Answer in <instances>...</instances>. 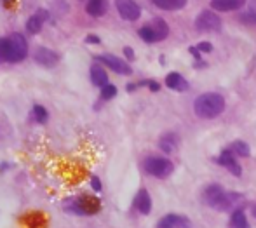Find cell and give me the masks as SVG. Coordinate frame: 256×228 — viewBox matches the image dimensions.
<instances>
[{
    "instance_id": "cell-1",
    "label": "cell",
    "mask_w": 256,
    "mask_h": 228,
    "mask_svg": "<svg viewBox=\"0 0 256 228\" xmlns=\"http://www.w3.org/2000/svg\"><path fill=\"white\" fill-rule=\"evenodd\" d=\"M28 56V42L21 34L0 38V63H19Z\"/></svg>"
},
{
    "instance_id": "cell-2",
    "label": "cell",
    "mask_w": 256,
    "mask_h": 228,
    "mask_svg": "<svg viewBox=\"0 0 256 228\" xmlns=\"http://www.w3.org/2000/svg\"><path fill=\"white\" fill-rule=\"evenodd\" d=\"M242 200V195L237 192H227L219 185H209L204 190V202L216 211H228Z\"/></svg>"
},
{
    "instance_id": "cell-3",
    "label": "cell",
    "mask_w": 256,
    "mask_h": 228,
    "mask_svg": "<svg viewBox=\"0 0 256 228\" xmlns=\"http://www.w3.org/2000/svg\"><path fill=\"white\" fill-rule=\"evenodd\" d=\"M225 110V98L218 92H204L194 101V112L201 119H216Z\"/></svg>"
},
{
    "instance_id": "cell-4",
    "label": "cell",
    "mask_w": 256,
    "mask_h": 228,
    "mask_svg": "<svg viewBox=\"0 0 256 228\" xmlns=\"http://www.w3.org/2000/svg\"><path fill=\"white\" fill-rule=\"evenodd\" d=\"M63 209L75 216H92L101 211V202L94 195H79L65 200Z\"/></svg>"
},
{
    "instance_id": "cell-5",
    "label": "cell",
    "mask_w": 256,
    "mask_h": 228,
    "mask_svg": "<svg viewBox=\"0 0 256 228\" xmlns=\"http://www.w3.org/2000/svg\"><path fill=\"white\" fill-rule=\"evenodd\" d=\"M143 169L146 175L153 176V178L164 179L173 173L174 166H173V162L167 160V158H164V157H148V158H145Z\"/></svg>"
},
{
    "instance_id": "cell-6",
    "label": "cell",
    "mask_w": 256,
    "mask_h": 228,
    "mask_svg": "<svg viewBox=\"0 0 256 228\" xmlns=\"http://www.w3.org/2000/svg\"><path fill=\"white\" fill-rule=\"evenodd\" d=\"M195 28L199 32H218L221 28V19L215 11H204L195 19Z\"/></svg>"
},
{
    "instance_id": "cell-7",
    "label": "cell",
    "mask_w": 256,
    "mask_h": 228,
    "mask_svg": "<svg viewBox=\"0 0 256 228\" xmlns=\"http://www.w3.org/2000/svg\"><path fill=\"white\" fill-rule=\"evenodd\" d=\"M96 61L103 63L105 67H108L110 70H113L119 75H131V71H132L131 67H129L124 59L117 58V56H113V54H101V56L96 58Z\"/></svg>"
},
{
    "instance_id": "cell-8",
    "label": "cell",
    "mask_w": 256,
    "mask_h": 228,
    "mask_svg": "<svg viewBox=\"0 0 256 228\" xmlns=\"http://www.w3.org/2000/svg\"><path fill=\"white\" fill-rule=\"evenodd\" d=\"M115 7L120 18L126 21H136L141 16V9L134 0H115Z\"/></svg>"
},
{
    "instance_id": "cell-9",
    "label": "cell",
    "mask_w": 256,
    "mask_h": 228,
    "mask_svg": "<svg viewBox=\"0 0 256 228\" xmlns=\"http://www.w3.org/2000/svg\"><path fill=\"white\" fill-rule=\"evenodd\" d=\"M218 164L230 171L234 176L242 175V167H240V164L237 162V155L234 154L230 148H225L223 152H221V155L218 157Z\"/></svg>"
},
{
    "instance_id": "cell-10",
    "label": "cell",
    "mask_w": 256,
    "mask_h": 228,
    "mask_svg": "<svg viewBox=\"0 0 256 228\" xmlns=\"http://www.w3.org/2000/svg\"><path fill=\"white\" fill-rule=\"evenodd\" d=\"M33 59H35V63L42 65V67L51 68L54 67V65H58L59 54L56 53V51L47 49V47H38V49L35 51V54H33Z\"/></svg>"
},
{
    "instance_id": "cell-11",
    "label": "cell",
    "mask_w": 256,
    "mask_h": 228,
    "mask_svg": "<svg viewBox=\"0 0 256 228\" xmlns=\"http://www.w3.org/2000/svg\"><path fill=\"white\" fill-rule=\"evenodd\" d=\"M157 228H190V221L185 216L165 214L159 220Z\"/></svg>"
},
{
    "instance_id": "cell-12",
    "label": "cell",
    "mask_w": 256,
    "mask_h": 228,
    "mask_svg": "<svg viewBox=\"0 0 256 228\" xmlns=\"http://www.w3.org/2000/svg\"><path fill=\"white\" fill-rule=\"evenodd\" d=\"M47 19H49V13H47L46 9H38L37 13L33 14V16H30L28 21H26V32L28 34H38Z\"/></svg>"
},
{
    "instance_id": "cell-13",
    "label": "cell",
    "mask_w": 256,
    "mask_h": 228,
    "mask_svg": "<svg viewBox=\"0 0 256 228\" xmlns=\"http://www.w3.org/2000/svg\"><path fill=\"white\" fill-rule=\"evenodd\" d=\"M244 4L246 0H211L213 11H218V13H232V11L244 7Z\"/></svg>"
},
{
    "instance_id": "cell-14",
    "label": "cell",
    "mask_w": 256,
    "mask_h": 228,
    "mask_svg": "<svg viewBox=\"0 0 256 228\" xmlns=\"http://www.w3.org/2000/svg\"><path fill=\"white\" fill-rule=\"evenodd\" d=\"M134 208L140 214H150V211H152V199H150V193L145 188L136 193Z\"/></svg>"
},
{
    "instance_id": "cell-15",
    "label": "cell",
    "mask_w": 256,
    "mask_h": 228,
    "mask_svg": "<svg viewBox=\"0 0 256 228\" xmlns=\"http://www.w3.org/2000/svg\"><path fill=\"white\" fill-rule=\"evenodd\" d=\"M165 86L173 91H186L188 89V82L183 79L178 71H171L167 77H165Z\"/></svg>"
},
{
    "instance_id": "cell-16",
    "label": "cell",
    "mask_w": 256,
    "mask_h": 228,
    "mask_svg": "<svg viewBox=\"0 0 256 228\" xmlns=\"http://www.w3.org/2000/svg\"><path fill=\"white\" fill-rule=\"evenodd\" d=\"M159 148L164 152V154H173L178 148V136L174 133H167L159 140Z\"/></svg>"
},
{
    "instance_id": "cell-17",
    "label": "cell",
    "mask_w": 256,
    "mask_h": 228,
    "mask_svg": "<svg viewBox=\"0 0 256 228\" xmlns=\"http://www.w3.org/2000/svg\"><path fill=\"white\" fill-rule=\"evenodd\" d=\"M91 82L94 84V86H98V88H105L108 84L107 71H105V68L101 67V65H98V63L91 67Z\"/></svg>"
},
{
    "instance_id": "cell-18",
    "label": "cell",
    "mask_w": 256,
    "mask_h": 228,
    "mask_svg": "<svg viewBox=\"0 0 256 228\" xmlns=\"http://www.w3.org/2000/svg\"><path fill=\"white\" fill-rule=\"evenodd\" d=\"M86 11L92 18L105 16V13H107V0H89L86 5Z\"/></svg>"
},
{
    "instance_id": "cell-19",
    "label": "cell",
    "mask_w": 256,
    "mask_h": 228,
    "mask_svg": "<svg viewBox=\"0 0 256 228\" xmlns=\"http://www.w3.org/2000/svg\"><path fill=\"white\" fill-rule=\"evenodd\" d=\"M150 26H152L153 34H155V37H157V42L164 40V38L169 35V26H167V23H165L162 18H155V19H152Z\"/></svg>"
},
{
    "instance_id": "cell-20",
    "label": "cell",
    "mask_w": 256,
    "mask_h": 228,
    "mask_svg": "<svg viewBox=\"0 0 256 228\" xmlns=\"http://www.w3.org/2000/svg\"><path fill=\"white\" fill-rule=\"evenodd\" d=\"M150 2L164 11H180L186 5V0H150Z\"/></svg>"
},
{
    "instance_id": "cell-21",
    "label": "cell",
    "mask_w": 256,
    "mask_h": 228,
    "mask_svg": "<svg viewBox=\"0 0 256 228\" xmlns=\"http://www.w3.org/2000/svg\"><path fill=\"white\" fill-rule=\"evenodd\" d=\"M239 21L244 25H256V0H251L246 11L239 14Z\"/></svg>"
},
{
    "instance_id": "cell-22",
    "label": "cell",
    "mask_w": 256,
    "mask_h": 228,
    "mask_svg": "<svg viewBox=\"0 0 256 228\" xmlns=\"http://www.w3.org/2000/svg\"><path fill=\"white\" fill-rule=\"evenodd\" d=\"M230 227L232 228H249L248 223V218H246V212L244 209H236L232 212V218H230Z\"/></svg>"
},
{
    "instance_id": "cell-23",
    "label": "cell",
    "mask_w": 256,
    "mask_h": 228,
    "mask_svg": "<svg viewBox=\"0 0 256 228\" xmlns=\"http://www.w3.org/2000/svg\"><path fill=\"white\" fill-rule=\"evenodd\" d=\"M32 119L37 124H46L47 119H49V113H47V110L42 105H35L32 110Z\"/></svg>"
},
{
    "instance_id": "cell-24",
    "label": "cell",
    "mask_w": 256,
    "mask_h": 228,
    "mask_svg": "<svg viewBox=\"0 0 256 228\" xmlns=\"http://www.w3.org/2000/svg\"><path fill=\"white\" fill-rule=\"evenodd\" d=\"M228 148H230L237 157H249V146L248 143H244V141H234Z\"/></svg>"
},
{
    "instance_id": "cell-25",
    "label": "cell",
    "mask_w": 256,
    "mask_h": 228,
    "mask_svg": "<svg viewBox=\"0 0 256 228\" xmlns=\"http://www.w3.org/2000/svg\"><path fill=\"white\" fill-rule=\"evenodd\" d=\"M138 35L141 37V40L148 42V44H153V42H157V37H155V34H153V30L150 25H145L140 28V32H138Z\"/></svg>"
},
{
    "instance_id": "cell-26",
    "label": "cell",
    "mask_w": 256,
    "mask_h": 228,
    "mask_svg": "<svg viewBox=\"0 0 256 228\" xmlns=\"http://www.w3.org/2000/svg\"><path fill=\"white\" fill-rule=\"evenodd\" d=\"M115 96H117V88L113 86V84H107L105 88H101V100L103 101L112 100V98H115Z\"/></svg>"
},
{
    "instance_id": "cell-27",
    "label": "cell",
    "mask_w": 256,
    "mask_h": 228,
    "mask_svg": "<svg viewBox=\"0 0 256 228\" xmlns=\"http://www.w3.org/2000/svg\"><path fill=\"white\" fill-rule=\"evenodd\" d=\"M91 187H92V190L94 192H101V188L103 187H101V181H99L98 176H92L91 178Z\"/></svg>"
},
{
    "instance_id": "cell-28",
    "label": "cell",
    "mask_w": 256,
    "mask_h": 228,
    "mask_svg": "<svg viewBox=\"0 0 256 228\" xmlns=\"http://www.w3.org/2000/svg\"><path fill=\"white\" fill-rule=\"evenodd\" d=\"M197 49L201 51V53H211V51H213V46H211L209 42H201L197 46Z\"/></svg>"
},
{
    "instance_id": "cell-29",
    "label": "cell",
    "mask_w": 256,
    "mask_h": 228,
    "mask_svg": "<svg viewBox=\"0 0 256 228\" xmlns=\"http://www.w3.org/2000/svg\"><path fill=\"white\" fill-rule=\"evenodd\" d=\"M86 42H87V44H99V37H98V35H87Z\"/></svg>"
},
{
    "instance_id": "cell-30",
    "label": "cell",
    "mask_w": 256,
    "mask_h": 228,
    "mask_svg": "<svg viewBox=\"0 0 256 228\" xmlns=\"http://www.w3.org/2000/svg\"><path fill=\"white\" fill-rule=\"evenodd\" d=\"M124 54H126V58L128 59H134V53H132L131 47H124Z\"/></svg>"
},
{
    "instance_id": "cell-31",
    "label": "cell",
    "mask_w": 256,
    "mask_h": 228,
    "mask_svg": "<svg viewBox=\"0 0 256 228\" xmlns=\"http://www.w3.org/2000/svg\"><path fill=\"white\" fill-rule=\"evenodd\" d=\"M7 167H9V164H2V166H0V169L5 171V169H7Z\"/></svg>"
},
{
    "instance_id": "cell-32",
    "label": "cell",
    "mask_w": 256,
    "mask_h": 228,
    "mask_svg": "<svg viewBox=\"0 0 256 228\" xmlns=\"http://www.w3.org/2000/svg\"><path fill=\"white\" fill-rule=\"evenodd\" d=\"M253 214H255V216H256V208H255V209H253Z\"/></svg>"
}]
</instances>
